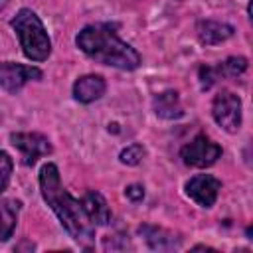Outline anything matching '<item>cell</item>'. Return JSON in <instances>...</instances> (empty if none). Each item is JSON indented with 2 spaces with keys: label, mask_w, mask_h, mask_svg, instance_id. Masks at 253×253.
Returning <instances> with one entry per match:
<instances>
[{
  "label": "cell",
  "mask_w": 253,
  "mask_h": 253,
  "mask_svg": "<svg viewBox=\"0 0 253 253\" xmlns=\"http://www.w3.org/2000/svg\"><path fill=\"white\" fill-rule=\"evenodd\" d=\"M40 192L45 204L57 215L61 227L69 233L73 241L83 247H89L95 239V225L87 217L79 200H75L63 186L59 178V170L53 162H47L40 170Z\"/></svg>",
  "instance_id": "obj_1"
},
{
  "label": "cell",
  "mask_w": 253,
  "mask_h": 253,
  "mask_svg": "<svg viewBox=\"0 0 253 253\" xmlns=\"http://www.w3.org/2000/svg\"><path fill=\"white\" fill-rule=\"evenodd\" d=\"M77 47L91 59L111 65L123 71H132L140 65V53L126 42H123L111 24H91L85 26L77 38Z\"/></svg>",
  "instance_id": "obj_2"
},
{
  "label": "cell",
  "mask_w": 253,
  "mask_h": 253,
  "mask_svg": "<svg viewBox=\"0 0 253 253\" xmlns=\"http://www.w3.org/2000/svg\"><path fill=\"white\" fill-rule=\"evenodd\" d=\"M12 28L20 38V45L22 51L28 59L32 61H43L47 59V55L51 53V40L43 28V22L40 20V16L30 10V8H22L18 10V14L12 18Z\"/></svg>",
  "instance_id": "obj_3"
},
{
  "label": "cell",
  "mask_w": 253,
  "mask_h": 253,
  "mask_svg": "<svg viewBox=\"0 0 253 253\" xmlns=\"http://www.w3.org/2000/svg\"><path fill=\"white\" fill-rule=\"evenodd\" d=\"M241 99L233 91L221 89L211 103V115L213 121L225 130V132H237L241 126Z\"/></svg>",
  "instance_id": "obj_4"
},
{
  "label": "cell",
  "mask_w": 253,
  "mask_h": 253,
  "mask_svg": "<svg viewBox=\"0 0 253 253\" xmlns=\"http://www.w3.org/2000/svg\"><path fill=\"white\" fill-rule=\"evenodd\" d=\"M219 156H221V146L217 142H213L211 138H208L206 134L194 136L180 150L182 162L192 168H208V166L215 164Z\"/></svg>",
  "instance_id": "obj_5"
},
{
  "label": "cell",
  "mask_w": 253,
  "mask_h": 253,
  "mask_svg": "<svg viewBox=\"0 0 253 253\" xmlns=\"http://www.w3.org/2000/svg\"><path fill=\"white\" fill-rule=\"evenodd\" d=\"M10 142L20 150L22 162L26 166H34L40 158L51 154V150H53L47 136H43L40 132H14V134H10Z\"/></svg>",
  "instance_id": "obj_6"
},
{
  "label": "cell",
  "mask_w": 253,
  "mask_h": 253,
  "mask_svg": "<svg viewBox=\"0 0 253 253\" xmlns=\"http://www.w3.org/2000/svg\"><path fill=\"white\" fill-rule=\"evenodd\" d=\"M42 79V71L34 65L0 61V87L8 93H18L26 83Z\"/></svg>",
  "instance_id": "obj_7"
},
{
  "label": "cell",
  "mask_w": 253,
  "mask_h": 253,
  "mask_svg": "<svg viewBox=\"0 0 253 253\" xmlns=\"http://www.w3.org/2000/svg\"><path fill=\"white\" fill-rule=\"evenodd\" d=\"M247 69V59L237 55V57H227L225 61H219L217 65H202L200 67V83L202 89H210L213 83L219 79H233L245 73Z\"/></svg>",
  "instance_id": "obj_8"
},
{
  "label": "cell",
  "mask_w": 253,
  "mask_h": 253,
  "mask_svg": "<svg viewBox=\"0 0 253 253\" xmlns=\"http://www.w3.org/2000/svg\"><path fill=\"white\" fill-rule=\"evenodd\" d=\"M221 190V182L211 174H196L186 182V194L202 208H211Z\"/></svg>",
  "instance_id": "obj_9"
},
{
  "label": "cell",
  "mask_w": 253,
  "mask_h": 253,
  "mask_svg": "<svg viewBox=\"0 0 253 253\" xmlns=\"http://www.w3.org/2000/svg\"><path fill=\"white\" fill-rule=\"evenodd\" d=\"M107 91V83L101 75H95V73H87V75H81L75 83H73V97L75 101L83 103V105H89L97 99H101Z\"/></svg>",
  "instance_id": "obj_10"
},
{
  "label": "cell",
  "mask_w": 253,
  "mask_h": 253,
  "mask_svg": "<svg viewBox=\"0 0 253 253\" xmlns=\"http://www.w3.org/2000/svg\"><path fill=\"white\" fill-rule=\"evenodd\" d=\"M81 206L93 225H107L111 221V208H109L107 200L103 198V194H99L95 190L87 192L81 200Z\"/></svg>",
  "instance_id": "obj_11"
},
{
  "label": "cell",
  "mask_w": 253,
  "mask_h": 253,
  "mask_svg": "<svg viewBox=\"0 0 253 253\" xmlns=\"http://www.w3.org/2000/svg\"><path fill=\"white\" fill-rule=\"evenodd\" d=\"M198 40L204 45H217L225 40H229L233 36V26L223 24V22H215V20H202L198 22Z\"/></svg>",
  "instance_id": "obj_12"
},
{
  "label": "cell",
  "mask_w": 253,
  "mask_h": 253,
  "mask_svg": "<svg viewBox=\"0 0 253 253\" xmlns=\"http://www.w3.org/2000/svg\"><path fill=\"white\" fill-rule=\"evenodd\" d=\"M138 231H140V235L146 239L148 247H152V249L164 251V249H174V247L180 245V237H176L172 231H166V229H162V227L142 225Z\"/></svg>",
  "instance_id": "obj_13"
},
{
  "label": "cell",
  "mask_w": 253,
  "mask_h": 253,
  "mask_svg": "<svg viewBox=\"0 0 253 253\" xmlns=\"http://www.w3.org/2000/svg\"><path fill=\"white\" fill-rule=\"evenodd\" d=\"M154 111H156L158 117L170 119V121L172 119H180L184 115L182 105H180V97L172 89H168V91H164V93L154 97Z\"/></svg>",
  "instance_id": "obj_14"
},
{
  "label": "cell",
  "mask_w": 253,
  "mask_h": 253,
  "mask_svg": "<svg viewBox=\"0 0 253 253\" xmlns=\"http://www.w3.org/2000/svg\"><path fill=\"white\" fill-rule=\"evenodd\" d=\"M18 211H20V202L8 198L0 200V241L12 237L18 223Z\"/></svg>",
  "instance_id": "obj_15"
},
{
  "label": "cell",
  "mask_w": 253,
  "mask_h": 253,
  "mask_svg": "<svg viewBox=\"0 0 253 253\" xmlns=\"http://www.w3.org/2000/svg\"><path fill=\"white\" fill-rule=\"evenodd\" d=\"M142 158H144V146L138 144V142L128 144V146L123 148L121 154H119V160H121L123 164H126V166H136V164L142 162Z\"/></svg>",
  "instance_id": "obj_16"
},
{
  "label": "cell",
  "mask_w": 253,
  "mask_h": 253,
  "mask_svg": "<svg viewBox=\"0 0 253 253\" xmlns=\"http://www.w3.org/2000/svg\"><path fill=\"white\" fill-rule=\"evenodd\" d=\"M12 170H14V162H12L10 154L0 150V194L8 188L10 178H12Z\"/></svg>",
  "instance_id": "obj_17"
},
{
  "label": "cell",
  "mask_w": 253,
  "mask_h": 253,
  "mask_svg": "<svg viewBox=\"0 0 253 253\" xmlns=\"http://www.w3.org/2000/svg\"><path fill=\"white\" fill-rule=\"evenodd\" d=\"M125 196L130 200V202H140L144 198V188L140 184H130L125 188Z\"/></svg>",
  "instance_id": "obj_18"
}]
</instances>
